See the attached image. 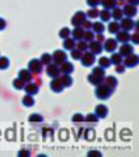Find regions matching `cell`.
Returning <instances> with one entry per match:
<instances>
[{
    "label": "cell",
    "mask_w": 139,
    "mask_h": 157,
    "mask_svg": "<svg viewBox=\"0 0 139 157\" xmlns=\"http://www.w3.org/2000/svg\"><path fill=\"white\" fill-rule=\"evenodd\" d=\"M113 92V89H111L109 86H107L105 83L97 85L96 89H95V95L96 98H98L100 100H107L111 97Z\"/></svg>",
    "instance_id": "1"
},
{
    "label": "cell",
    "mask_w": 139,
    "mask_h": 157,
    "mask_svg": "<svg viewBox=\"0 0 139 157\" xmlns=\"http://www.w3.org/2000/svg\"><path fill=\"white\" fill-rule=\"evenodd\" d=\"M80 60H81L82 64L84 65L85 67L92 66V65L94 64V62H95V55L86 50V52H84V55L82 54V57H81Z\"/></svg>",
    "instance_id": "2"
},
{
    "label": "cell",
    "mask_w": 139,
    "mask_h": 157,
    "mask_svg": "<svg viewBox=\"0 0 139 157\" xmlns=\"http://www.w3.org/2000/svg\"><path fill=\"white\" fill-rule=\"evenodd\" d=\"M43 69V64L41 63V61L38 59H32L28 63V70L32 73L38 75V73H41Z\"/></svg>",
    "instance_id": "3"
},
{
    "label": "cell",
    "mask_w": 139,
    "mask_h": 157,
    "mask_svg": "<svg viewBox=\"0 0 139 157\" xmlns=\"http://www.w3.org/2000/svg\"><path fill=\"white\" fill-rule=\"evenodd\" d=\"M52 61L54 62V64L61 65L65 61H67V54L64 50H55L54 55H52Z\"/></svg>",
    "instance_id": "4"
},
{
    "label": "cell",
    "mask_w": 139,
    "mask_h": 157,
    "mask_svg": "<svg viewBox=\"0 0 139 157\" xmlns=\"http://www.w3.org/2000/svg\"><path fill=\"white\" fill-rule=\"evenodd\" d=\"M87 19V17H86V14L85 13H83V12H77L75 13V15L72 17V19H71V23L73 26H81L83 23H84V21Z\"/></svg>",
    "instance_id": "5"
},
{
    "label": "cell",
    "mask_w": 139,
    "mask_h": 157,
    "mask_svg": "<svg viewBox=\"0 0 139 157\" xmlns=\"http://www.w3.org/2000/svg\"><path fill=\"white\" fill-rule=\"evenodd\" d=\"M46 73H47V75H48V77L54 78L60 77L61 70H60V68L58 67L57 64H51V63H50V64L47 65Z\"/></svg>",
    "instance_id": "6"
},
{
    "label": "cell",
    "mask_w": 139,
    "mask_h": 157,
    "mask_svg": "<svg viewBox=\"0 0 139 157\" xmlns=\"http://www.w3.org/2000/svg\"><path fill=\"white\" fill-rule=\"evenodd\" d=\"M103 48H105L106 52H114V50L117 48V41H116V39L109 38V39L106 40L105 44H103Z\"/></svg>",
    "instance_id": "7"
},
{
    "label": "cell",
    "mask_w": 139,
    "mask_h": 157,
    "mask_svg": "<svg viewBox=\"0 0 139 157\" xmlns=\"http://www.w3.org/2000/svg\"><path fill=\"white\" fill-rule=\"evenodd\" d=\"M119 26H120V29H122L123 30L129 32V30L133 29L134 27H135V22H134L131 18L127 17V18L121 19V23L119 24Z\"/></svg>",
    "instance_id": "8"
},
{
    "label": "cell",
    "mask_w": 139,
    "mask_h": 157,
    "mask_svg": "<svg viewBox=\"0 0 139 157\" xmlns=\"http://www.w3.org/2000/svg\"><path fill=\"white\" fill-rule=\"evenodd\" d=\"M139 62V58L138 56L134 55V54H131L130 56H128L125 60V66L126 67H135L136 65L138 64Z\"/></svg>",
    "instance_id": "9"
},
{
    "label": "cell",
    "mask_w": 139,
    "mask_h": 157,
    "mask_svg": "<svg viewBox=\"0 0 139 157\" xmlns=\"http://www.w3.org/2000/svg\"><path fill=\"white\" fill-rule=\"evenodd\" d=\"M88 49H89L90 52L94 55H98L103 52V46L100 42L97 41H91L90 44H88Z\"/></svg>",
    "instance_id": "10"
},
{
    "label": "cell",
    "mask_w": 139,
    "mask_h": 157,
    "mask_svg": "<svg viewBox=\"0 0 139 157\" xmlns=\"http://www.w3.org/2000/svg\"><path fill=\"white\" fill-rule=\"evenodd\" d=\"M133 52H134L133 46L131 44H129V43H122V45H121L119 48V55L121 57H128L131 54H133Z\"/></svg>",
    "instance_id": "11"
},
{
    "label": "cell",
    "mask_w": 139,
    "mask_h": 157,
    "mask_svg": "<svg viewBox=\"0 0 139 157\" xmlns=\"http://www.w3.org/2000/svg\"><path fill=\"white\" fill-rule=\"evenodd\" d=\"M122 13L127 17H129V18H132V17H134L137 14V9H136V6L129 3L127 6H125V7H123V10H122Z\"/></svg>",
    "instance_id": "12"
},
{
    "label": "cell",
    "mask_w": 139,
    "mask_h": 157,
    "mask_svg": "<svg viewBox=\"0 0 139 157\" xmlns=\"http://www.w3.org/2000/svg\"><path fill=\"white\" fill-rule=\"evenodd\" d=\"M117 38H116V41L120 42V43H128L131 39V35L129 34L127 30H122V32H118L117 34Z\"/></svg>",
    "instance_id": "13"
},
{
    "label": "cell",
    "mask_w": 139,
    "mask_h": 157,
    "mask_svg": "<svg viewBox=\"0 0 139 157\" xmlns=\"http://www.w3.org/2000/svg\"><path fill=\"white\" fill-rule=\"evenodd\" d=\"M61 72L65 73V75H70L73 70H74V66L71 62H68V61H65L64 63L61 64V68H60Z\"/></svg>",
    "instance_id": "14"
},
{
    "label": "cell",
    "mask_w": 139,
    "mask_h": 157,
    "mask_svg": "<svg viewBox=\"0 0 139 157\" xmlns=\"http://www.w3.org/2000/svg\"><path fill=\"white\" fill-rule=\"evenodd\" d=\"M50 87H51V90L54 91V92H61V91L64 89V86H63L62 83H61L59 77L54 78V80L51 81V83H50Z\"/></svg>",
    "instance_id": "15"
},
{
    "label": "cell",
    "mask_w": 139,
    "mask_h": 157,
    "mask_svg": "<svg viewBox=\"0 0 139 157\" xmlns=\"http://www.w3.org/2000/svg\"><path fill=\"white\" fill-rule=\"evenodd\" d=\"M23 89L25 90V92H26L27 94L35 95L38 91H39V86H38L37 84H34V83H29L28 82V84L25 85Z\"/></svg>",
    "instance_id": "16"
},
{
    "label": "cell",
    "mask_w": 139,
    "mask_h": 157,
    "mask_svg": "<svg viewBox=\"0 0 139 157\" xmlns=\"http://www.w3.org/2000/svg\"><path fill=\"white\" fill-rule=\"evenodd\" d=\"M19 78H21L24 83H28L32 80V75L28 69H22L19 71Z\"/></svg>",
    "instance_id": "17"
},
{
    "label": "cell",
    "mask_w": 139,
    "mask_h": 157,
    "mask_svg": "<svg viewBox=\"0 0 139 157\" xmlns=\"http://www.w3.org/2000/svg\"><path fill=\"white\" fill-rule=\"evenodd\" d=\"M84 33H85L84 29H82L81 26H75V29L72 30L71 34L73 36V39L80 41V40H82L83 37H84Z\"/></svg>",
    "instance_id": "18"
},
{
    "label": "cell",
    "mask_w": 139,
    "mask_h": 157,
    "mask_svg": "<svg viewBox=\"0 0 139 157\" xmlns=\"http://www.w3.org/2000/svg\"><path fill=\"white\" fill-rule=\"evenodd\" d=\"M108 114V108L106 107L105 105H98L96 108H95V115L97 117L103 118L106 117Z\"/></svg>",
    "instance_id": "19"
},
{
    "label": "cell",
    "mask_w": 139,
    "mask_h": 157,
    "mask_svg": "<svg viewBox=\"0 0 139 157\" xmlns=\"http://www.w3.org/2000/svg\"><path fill=\"white\" fill-rule=\"evenodd\" d=\"M63 47L66 50H71L75 47V40L72 38H66L64 39V43H63Z\"/></svg>",
    "instance_id": "20"
},
{
    "label": "cell",
    "mask_w": 139,
    "mask_h": 157,
    "mask_svg": "<svg viewBox=\"0 0 139 157\" xmlns=\"http://www.w3.org/2000/svg\"><path fill=\"white\" fill-rule=\"evenodd\" d=\"M100 3L103 6V9L112 10L113 7L116 6V4H117V1H116V0H100Z\"/></svg>",
    "instance_id": "21"
},
{
    "label": "cell",
    "mask_w": 139,
    "mask_h": 157,
    "mask_svg": "<svg viewBox=\"0 0 139 157\" xmlns=\"http://www.w3.org/2000/svg\"><path fill=\"white\" fill-rule=\"evenodd\" d=\"M122 10L119 9V7H113L112 9V13H111V17L114 18L115 21H118V20L122 19Z\"/></svg>",
    "instance_id": "22"
},
{
    "label": "cell",
    "mask_w": 139,
    "mask_h": 157,
    "mask_svg": "<svg viewBox=\"0 0 139 157\" xmlns=\"http://www.w3.org/2000/svg\"><path fill=\"white\" fill-rule=\"evenodd\" d=\"M117 83H118L117 80H116L114 77H112V75L107 77V78H106V80H105V84L107 86H109L111 89H113V90H114L115 87L117 86Z\"/></svg>",
    "instance_id": "23"
},
{
    "label": "cell",
    "mask_w": 139,
    "mask_h": 157,
    "mask_svg": "<svg viewBox=\"0 0 139 157\" xmlns=\"http://www.w3.org/2000/svg\"><path fill=\"white\" fill-rule=\"evenodd\" d=\"M61 83H62V85L64 86V87H69L70 85L72 84V78L70 77L69 75H62V77H59Z\"/></svg>",
    "instance_id": "24"
},
{
    "label": "cell",
    "mask_w": 139,
    "mask_h": 157,
    "mask_svg": "<svg viewBox=\"0 0 139 157\" xmlns=\"http://www.w3.org/2000/svg\"><path fill=\"white\" fill-rule=\"evenodd\" d=\"M88 81H89L91 84L97 86V85L102 84V83L103 82V78H98V77H96V75H92V73H91L90 75H88Z\"/></svg>",
    "instance_id": "25"
},
{
    "label": "cell",
    "mask_w": 139,
    "mask_h": 157,
    "mask_svg": "<svg viewBox=\"0 0 139 157\" xmlns=\"http://www.w3.org/2000/svg\"><path fill=\"white\" fill-rule=\"evenodd\" d=\"M35 103V100L32 98V95H29V94H26L25 97L22 98V104L25 106V107H32Z\"/></svg>",
    "instance_id": "26"
},
{
    "label": "cell",
    "mask_w": 139,
    "mask_h": 157,
    "mask_svg": "<svg viewBox=\"0 0 139 157\" xmlns=\"http://www.w3.org/2000/svg\"><path fill=\"white\" fill-rule=\"evenodd\" d=\"M98 16L100 17V19H102L103 22H108L111 19V13H110L109 10L103 9V11L100 13V15H98Z\"/></svg>",
    "instance_id": "27"
},
{
    "label": "cell",
    "mask_w": 139,
    "mask_h": 157,
    "mask_svg": "<svg viewBox=\"0 0 139 157\" xmlns=\"http://www.w3.org/2000/svg\"><path fill=\"white\" fill-rule=\"evenodd\" d=\"M119 29H120V26L116 21L111 22L109 24V26H108V30L110 32V34H117V33L119 32Z\"/></svg>",
    "instance_id": "28"
},
{
    "label": "cell",
    "mask_w": 139,
    "mask_h": 157,
    "mask_svg": "<svg viewBox=\"0 0 139 157\" xmlns=\"http://www.w3.org/2000/svg\"><path fill=\"white\" fill-rule=\"evenodd\" d=\"M98 64H100V67L106 69V68H109L110 65L112 64V63H111V61L108 59V58L103 57V58H100V59L98 60Z\"/></svg>",
    "instance_id": "29"
},
{
    "label": "cell",
    "mask_w": 139,
    "mask_h": 157,
    "mask_svg": "<svg viewBox=\"0 0 139 157\" xmlns=\"http://www.w3.org/2000/svg\"><path fill=\"white\" fill-rule=\"evenodd\" d=\"M92 29L97 34H102L103 30H105V25L102 22H94V23H92Z\"/></svg>",
    "instance_id": "30"
},
{
    "label": "cell",
    "mask_w": 139,
    "mask_h": 157,
    "mask_svg": "<svg viewBox=\"0 0 139 157\" xmlns=\"http://www.w3.org/2000/svg\"><path fill=\"white\" fill-rule=\"evenodd\" d=\"M110 61L113 64L118 65V64H120V63H122V57L119 55V52H114V54L112 55V57H111Z\"/></svg>",
    "instance_id": "31"
},
{
    "label": "cell",
    "mask_w": 139,
    "mask_h": 157,
    "mask_svg": "<svg viewBox=\"0 0 139 157\" xmlns=\"http://www.w3.org/2000/svg\"><path fill=\"white\" fill-rule=\"evenodd\" d=\"M60 37L62 38V39H66V38H69L71 36V29H68V27H64V29H62L60 30L59 33Z\"/></svg>",
    "instance_id": "32"
},
{
    "label": "cell",
    "mask_w": 139,
    "mask_h": 157,
    "mask_svg": "<svg viewBox=\"0 0 139 157\" xmlns=\"http://www.w3.org/2000/svg\"><path fill=\"white\" fill-rule=\"evenodd\" d=\"M92 75H96L98 78H105V69L102 67H94L92 70Z\"/></svg>",
    "instance_id": "33"
},
{
    "label": "cell",
    "mask_w": 139,
    "mask_h": 157,
    "mask_svg": "<svg viewBox=\"0 0 139 157\" xmlns=\"http://www.w3.org/2000/svg\"><path fill=\"white\" fill-rule=\"evenodd\" d=\"M40 61H41L42 64L48 65V64L51 63V61H52V56L48 55V54H44V55H42V57H41V59H40Z\"/></svg>",
    "instance_id": "34"
},
{
    "label": "cell",
    "mask_w": 139,
    "mask_h": 157,
    "mask_svg": "<svg viewBox=\"0 0 139 157\" xmlns=\"http://www.w3.org/2000/svg\"><path fill=\"white\" fill-rule=\"evenodd\" d=\"M13 85H14V87L16 88V89H18V90H21V89H23L24 88V86H25V83L23 82V81L21 80V78H17L16 80L13 82Z\"/></svg>",
    "instance_id": "35"
},
{
    "label": "cell",
    "mask_w": 139,
    "mask_h": 157,
    "mask_svg": "<svg viewBox=\"0 0 139 157\" xmlns=\"http://www.w3.org/2000/svg\"><path fill=\"white\" fill-rule=\"evenodd\" d=\"M98 15H100V12H98V10L96 9V7H92V9H91L90 11L87 13V16L89 17V19L97 18Z\"/></svg>",
    "instance_id": "36"
},
{
    "label": "cell",
    "mask_w": 139,
    "mask_h": 157,
    "mask_svg": "<svg viewBox=\"0 0 139 157\" xmlns=\"http://www.w3.org/2000/svg\"><path fill=\"white\" fill-rule=\"evenodd\" d=\"M85 39L86 42H91L94 40V34H93V32H91V30H86V32L84 33V37H83Z\"/></svg>",
    "instance_id": "37"
},
{
    "label": "cell",
    "mask_w": 139,
    "mask_h": 157,
    "mask_svg": "<svg viewBox=\"0 0 139 157\" xmlns=\"http://www.w3.org/2000/svg\"><path fill=\"white\" fill-rule=\"evenodd\" d=\"M9 66V61L6 57H0V69H6Z\"/></svg>",
    "instance_id": "38"
},
{
    "label": "cell",
    "mask_w": 139,
    "mask_h": 157,
    "mask_svg": "<svg viewBox=\"0 0 139 157\" xmlns=\"http://www.w3.org/2000/svg\"><path fill=\"white\" fill-rule=\"evenodd\" d=\"M85 120H86V121H87L88 124L95 125V124L98 121V117L95 114H89V115H87V117H86Z\"/></svg>",
    "instance_id": "39"
},
{
    "label": "cell",
    "mask_w": 139,
    "mask_h": 157,
    "mask_svg": "<svg viewBox=\"0 0 139 157\" xmlns=\"http://www.w3.org/2000/svg\"><path fill=\"white\" fill-rule=\"evenodd\" d=\"M42 121H43V117L41 115L37 114V113L32 114L29 116V121H30V123H41Z\"/></svg>",
    "instance_id": "40"
},
{
    "label": "cell",
    "mask_w": 139,
    "mask_h": 157,
    "mask_svg": "<svg viewBox=\"0 0 139 157\" xmlns=\"http://www.w3.org/2000/svg\"><path fill=\"white\" fill-rule=\"evenodd\" d=\"M75 46L77 47V49L81 50V52H86V50L88 49V44L86 41H81L77 43V44H75Z\"/></svg>",
    "instance_id": "41"
},
{
    "label": "cell",
    "mask_w": 139,
    "mask_h": 157,
    "mask_svg": "<svg viewBox=\"0 0 139 157\" xmlns=\"http://www.w3.org/2000/svg\"><path fill=\"white\" fill-rule=\"evenodd\" d=\"M71 57H72V59H74V60H80L81 59V57H82V52L79 49H71Z\"/></svg>",
    "instance_id": "42"
},
{
    "label": "cell",
    "mask_w": 139,
    "mask_h": 157,
    "mask_svg": "<svg viewBox=\"0 0 139 157\" xmlns=\"http://www.w3.org/2000/svg\"><path fill=\"white\" fill-rule=\"evenodd\" d=\"M85 121V117L82 114H80V113L74 114L72 117V121H74V123H79V121Z\"/></svg>",
    "instance_id": "43"
},
{
    "label": "cell",
    "mask_w": 139,
    "mask_h": 157,
    "mask_svg": "<svg viewBox=\"0 0 139 157\" xmlns=\"http://www.w3.org/2000/svg\"><path fill=\"white\" fill-rule=\"evenodd\" d=\"M81 27H82V29H91V27H92V22L86 19L85 21H84V23L81 25Z\"/></svg>",
    "instance_id": "44"
},
{
    "label": "cell",
    "mask_w": 139,
    "mask_h": 157,
    "mask_svg": "<svg viewBox=\"0 0 139 157\" xmlns=\"http://www.w3.org/2000/svg\"><path fill=\"white\" fill-rule=\"evenodd\" d=\"M100 0H87V4L91 7H96L100 4Z\"/></svg>",
    "instance_id": "45"
},
{
    "label": "cell",
    "mask_w": 139,
    "mask_h": 157,
    "mask_svg": "<svg viewBox=\"0 0 139 157\" xmlns=\"http://www.w3.org/2000/svg\"><path fill=\"white\" fill-rule=\"evenodd\" d=\"M138 38H139L138 34H137V33H135V34H134L133 36H131V39L130 40L134 43V44H138V42H139Z\"/></svg>",
    "instance_id": "46"
},
{
    "label": "cell",
    "mask_w": 139,
    "mask_h": 157,
    "mask_svg": "<svg viewBox=\"0 0 139 157\" xmlns=\"http://www.w3.org/2000/svg\"><path fill=\"white\" fill-rule=\"evenodd\" d=\"M125 68H126L125 65H122V64L120 63V64H118V65H117V68H116V71H117L118 73H121V72L125 71Z\"/></svg>",
    "instance_id": "47"
},
{
    "label": "cell",
    "mask_w": 139,
    "mask_h": 157,
    "mask_svg": "<svg viewBox=\"0 0 139 157\" xmlns=\"http://www.w3.org/2000/svg\"><path fill=\"white\" fill-rule=\"evenodd\" d=\"M6 22L4 21V19L0 18V30L4 29H6Z\"/></svg>",
    "instance_id": "48"
},
{
    "label": "cell",
    "mask_w": 139,
    "mask_h": 157,
    "mask_svg": "<svg viewBox=\"0 0 139 157\" xmlns=\"http://www.w3.org/2000/svg\"><path fill=\"white\" fill-rule=\"evenodd\" d=\"M96 40H97V42H102L103 40V36L102 34H97V36H96Z\"/></svg>",
    "instance_id": "49"
},
{
    "label": "cell",
    "mask_w": 139,
    "mask_h": 157,
    "mask_svg": "<svg viewBox=\"0 0 139 157\" xmlns=\"http://www.w3.org/2000/svg\"><path fill=\"white\" fill-rule=\"evenodd\" d=\"M128 2L131 4H134V6H137L139 3V0H128Z\"/></svg>",
    "instance_id": "50"
}]
</instances>
